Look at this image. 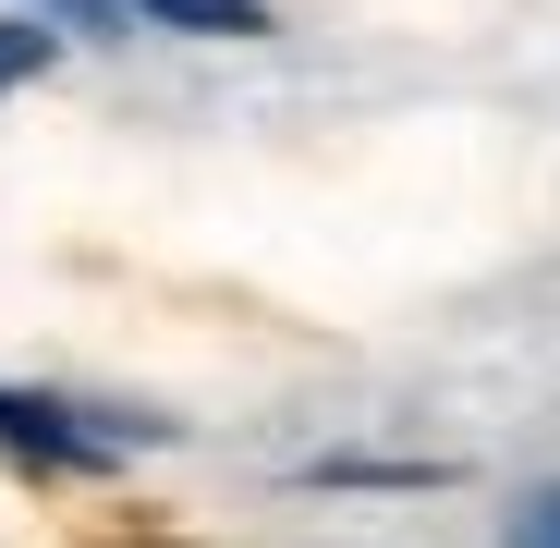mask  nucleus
<instances>
[{
    "instance_id": "1",
    "label": "nucleus",
    "mask_w": 560,
    "mask_h": 548,
    "mask_svg": "<svg viewBox=\"0 0 560 548\" xmlns=\"http://www.w3.org/2000/svg\"><path fill=\"white\" fill-rule=\"evenodd\" d=\"M0 451H37V464H98V427H73L61 403H25V390H0Z\"/></svg>"
},
{
    "instance_id": "3",
    "label": "nucleus",
    "mask_w": 560,
    "mask_h": 548,
    "mask_svg": "<svg viewBox=\"0 0 560 548\" xmlns=\"http://www.w3.org/2000/svg\"><path fill=\"white\" fill-rule=\"evenodd\" d=\"M37 73H49V25H13V13H0V98L37 85Z\"/></svg>"
},
{
    "instance_id": "4",
    "label": "nucleus",
    "mask_w": 560,
    "mask_h": 548,
    "mask_svg": "<svg viewBox=\"0 0 560 548\" xmlns=\"http://www.w3.org/2000/svg\"><path fill=\"white\" fill-rule=\"evenodd\" d=\"M500 548H560V476L548 488H524V512H512V536Z\"/></svg>"
},
{
    "instance_id": "2",
    "label": "nucleus",
    "mask_w": 560,
    "mask_h": 548,
    "mask_svg": "<svg viewBox=\"0 0 560 548\" xmlns=\"http://www.w3.org/2000/svg\"><path fill=\"white\" fill-rule=\"evenodd\" d=\"M122 13H147L171 37H268V0H122Z\"/></svg>"
},
{
    "instance_id": "5",
    "label": "nucleus",
    "mask_w": 560,
    "mask_h": 548,
    "mask_svg": "<svg viewBox=\"0 0 560 548\" xmlns=\"http://www.w3.org/2000/svg\"><path fill=\"white\" fill-rule=\"evenodd\" d=\"M49 13H61V25H85V37H110V13H122V0H49Z\"/></svg>"
}]
</instances>
